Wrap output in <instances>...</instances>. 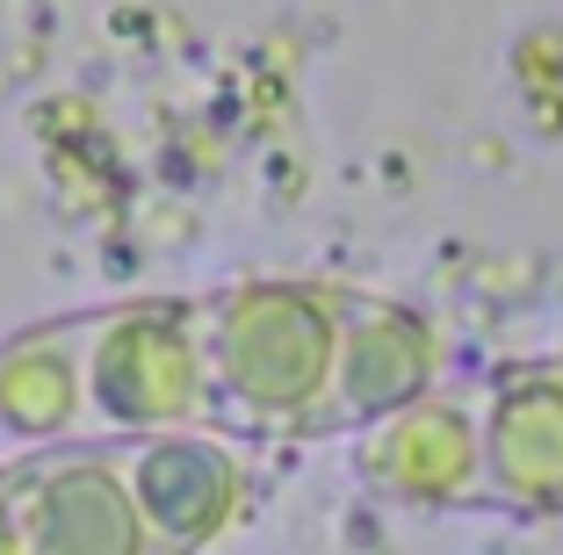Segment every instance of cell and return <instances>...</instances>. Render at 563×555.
<instances>
[{
  "mask_svg": "<svg viewBox=\"0 0 563 555\" xmlns=\"http://www.w3.org/2000/svg\"><path fill=\"white\" fill-rule=\"evenodd\" d=\"M22 555H159L117 447H66L0 476Z\"/></svg>",
  "mask_w": 563,
  "mask_h": 555,
  "instance_id": "7a4b0ae2",
  "label": "cell"
},
{
  "mask_svg": "<svg viewBox=\"0 0 563 555\" xmlns=\"http://www.w3.org/2000/svg\"><path fill=\"white\" fill-rule=\"evenodd\" d=\"M123 476H131V498L145 512L152 548L188 555L196 541H210L232 520L246 469L224 447H202V441H145V447H123Z\"/></svg>",
  "mask_w": 563,
  "mask_h": 555,
  "instance_id": "277c9868",
  "label": "cell"
},
{
  "mask_svg": "<svg viewBox=\"0 0 563 555\" xmlns=\"http://www.w3.org/2000/svg\"><path fill=\"white\" fill-rule=\"evenodd\" d=\"M477 469L498 476L492 498L506 506H563V376L528 368L498 382V404L484 419Z\"/></svg>",
  "mask_w": 563,
  "mask_h": 555,
  "instance_id": "5b68a950",
  "label": "cell"
},
{
  "mask_svg": "<svg viewBox=\"0 0 563 555\" xmlns=\"http://www.w3.org/2000/svg\"><path fill=\"white\" fill-rule=\"evenodd\" d=\"M202 360V411L217 425H318L340 397V346H347V303L311 289H246L217 296L188 318Z\"/></svg>",
  "mask_w": 563,
  "mask_h": 555,
  "instance_id": "6da1fadb",
  "label": "cell"
},
{
  "mask_svg": "<svg viewBox=\"0 0 563 555\" xmlns=\"http://www.w3.org/2000/svg\"><path fill=\"white\" fill-rule=\"evenodd\" d=\"M0 555H22V541H15V506H8V484H0Z\"/></svg>",
  "mask_w": 563,
  "mask_h": 555,
  "instance_id": "8992f818",
  "label": "cell"
},
{
  "mask_svg": "<svg viewBox=\"0 0 563 555\" xmlns=\"http://www.w3.org/2000/svg\"><path fill=\"white\" fill-rule=\"evenodd\" d=\"M87 346L73 354L80 404L101 425H188L202 419V360L188 318L123 311L80 325Z\"/></svg>",
  "mask_w": 563,
  "mask_h": 555,
  "instance_id": "3957f363",
  "label": "cell"
}]
</instances>
